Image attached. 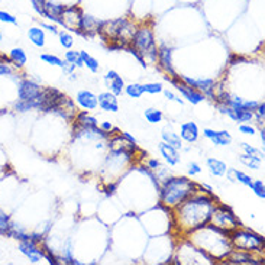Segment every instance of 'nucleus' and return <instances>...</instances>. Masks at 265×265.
Returning a JSON list of instances; mask_svg holds the SVG:
<instances>
[{
  "label": "nucleus",
  "mask_w": 265,
  "mask_h": 265,
  "mask_svg": "<svg viewBox=\"0 0 265 265\" xmlns=\"http://www.w3.org/2000/svg\"><path fill=\"white\" fill-rule=\"evenodd\" d=\"M216 197L213 194H197L194 193L175 207L179 228L186 233L197 231L210 222Z\"/></svg>",
  "instance_id": "f257e3e1"
},
{
  "label": "nucleus",
  "mask_w": 265,
  "mask_h": 265,
  "mask_svg": "<svg viewBox=\"0 0 265 265\" xmlns=\"http://www.w3.org/2000/svg\"><path fill=\"white\" fill-rule=\"evenodd\" d=\"M135 32H137V26L126 17L100 22L97 31L103 41L107 42V48L111 51L125 50L132 42Z\"/></svg>",
  "instance_id": "f03ea898"
},
{
  "label": "nucleus",
  "mask_w": 265,
  "mask_h": 265,
  "mask_svg": "<svg viewBox=\"0 0 265 265\" xmlns=\"http://www.w3.org/2000/svg\"><path fill=\"white\" fill-rule=\"evenodd\" d=\"M197 191H198L197 183L188 180L187 177H174L164 181L163 187L160 188V197L163 205L175 209Z\"/></svg>",
  "instance_id": "7ed1b4c3"
},
{
  "label": "nucleus",
  "mask_w": 265,
  "mask_h": 265,
  "mask_svg": "<svg viewBox=\"0 0 265 265\" xmlns=\"http://www.w3.org/2000/svg\"><path fill=\"white\" fill-rule=\"evenodd\" d=\"M130 45L144 57V60H148L149 62H157L158 48L155 45L154 32L151 28H148V26L137 28V32L132 38Z\"/></svg>",
  "instance_id": "20e7f679"
},
{
  "label": "nucleus",
  "mask_w": 265,
  "mask_h": 265,
  "mask_svg": "<svg viewBox=\"0 0 265 265\" xmlns=\"http://www.w3.org/2000/svg\"><path fill=\"white\" fill-rule=\"evenodd\" d=\"M229 242L232 248L247 251V252H259L264 247V239L258 233L245 229H235L229 233Z\"/></svg>",
  "instance_id": "39448f33"
},
{
  "label": "nucleus",
  "mask_w": 265,
  "mask_h": 265,
  "mask_svg": "<svg viewBox=\"0 0 265 265\" xmlns=\"http://www.w3.org/2000/svg\"><path fill=\"white\" fill-rule=\"evenodd\" d=\"M209 223H212L217 229H220V231L228 233V235L235 231V229L240 228L239 219L232 212L231 207H228V206L225 205H214L212 217H210V222Z\"/></svg>",
  "instance_id": "423d86ee"
},
{
  "label": "nucleus",
  "mask_w": 265,
  "mask_h": 265,
  "mask_svg": "<svg viewBox=\"0 0 265 265\" xmlns=\"http://www.w3.org/2000/svg\"><path fill=\"white\" fill-rule=\"evenodd\" d=\"M83 15H84L83 10L78 6H69V8H64L57 24H60L61 26H64L65 29H69L71 32H76L77 35H80Z\"/></svg>",
  "instance_id": "0eeeda50"
},
{
  "label": "nucleus",
  "mask_w": 265,
  "mask_h": 265,
  "mask_svg": "<svg viewBox=\"0 0 265 265\" xmlns=\"http://www.w3.org/2000/svg\"><path fill=\"white\" fill-rule=\"evenodd\" d=\"M165 80L170 81L172 86L175 87L180 93L183 94V97L187 99V102H190L191 104H198V103H202L206 99L205 94L197 92L196 89H193V87L186 84V83L180 78V76L179 77H165Z\"/></svg>",
  "instance_id": "6e6552de"
},
{
  "label": "nucleus",
  "mask_w": 265,
  "mask_h": 265,
  "mask_svg": "<svg viewBox=\"0 0 265 265\" xmlns=\"http://www.w3.org/2000/svg\"><path fill=\"white\" fill-rule=\"evenodd\" d=\"M109 148H111V152L123 154L126 155V157H129V158H130L132 155H135V152L138 151L137 144H132V142L126 141L120 134L111 138V141H109Z\"/></svg>",
  "instance_id": "1a4fd4ad"
},
{
  "label": "nucleus",
  "mask_w": 265,
  "mask_h": 265,
  "mask_svg": "<svg viewBox=\"0 0 265 265\" xmlns=\"http://www.w3.org/2000/svg\"><path fill=\"white\" fill-rule=\"evenodd\" d=\"M19 251L28 257V259L36 264L41 261V258H43V248L39 247V244H36L32 239H25L19 242Z\"/></svg>",
  "instance_id": "9d476101"
},
{
  "label": "nucleus",
  "mask_w": 265,
  "mask_h": 265,
  "mask_svg": "<svg viewBox=\"0 0 265 265\" xmlns=\"http://www.w3.org/2000/svg\"><path fill=\"white\" fill-rule=\"evenodd\" d=\"M181 80L188 84L190 87L196 89L197 92L203 93L205 96H209V97H213V89H214V80L212 78H190L186 77V76H181Z\"/></svg>",
  "instance_id": "9b49d317"
},
{
  "label": "nucleus",
  "mask_w": 265,
  "mask_h": 265,
  "mask_svg": "<svg viewBox=\"0 0 265 265\" xmlns=\"http://www.w3.org/2000/svg\"><path fill=\"white\" fill-rule=\"evenodd\" d=\"M42 92V87L31 80H22L17 87L19 100H34Z\"/></svg>",
  "instance_id": "f8f14e48"
},
{
  "label": "nucleus",
  "mask_w": 265,
  "mask_h": 265,
  "mask_svg": "<svg viewBox=\"0 0 265 265\" xmlns=\"http://www.w3.org/2000/svg\"><path fill=\"white\" fill-rule=\"evenodd\" d=\"M157 61L160 64V67L170 74V77H179V74L172 69V50L167 45H161L158 48V55H157Z\"/></svg>",
  "instance_id": "ddd939ff"
},
{
  "label": "nucleus",
  "mask_w": 265,
  "mask_h": 265,
  "mask_svg": "<svg viewBox=\"0 0 265 265\" xmlns=\"http://www.w3.org/2000/svg\"><path fill=\"white\" fill-rule=\"evenodd\" d=\"M54 113H57V115H60L61 118H64L65 120H71L76 118V115H77V107H76V104L73 103V100L67 97L65 94L62 96V99H61L58 104L54 107Z\"/></svg>",
  "instance_id": "4468645a"
},
{
  "label": "nucleus",
  "mask_w": 265,
  "mask_h": 265,
  "mask_svg": "<svg viewBox=\"0 0 265 265\" xmlns=\"http://www.w3.org/2000/svg\"><path fill=\"white\" fill-rule=\"evenodd\" d=\"M225 259L231 264H254V265H259L261 262L252 257L251 252H247V251H240V249H235L232 248L229 251V254L225 257Z\"/></svg>",
  "instance_id": "2eb2a0df"
},
{
  "label": "nucleus",
  "mask_w": 265,
  "mask_h": 265,
  "mask_svg": "<svg viewBox=\"0 0 265 265\" xmlns=\"http://www.w3.org/2000/svg\"><path fill=\"white\" fill-rule=\"evenodd\" d=\"M76 102L77 104L81 107V109H84V111H94L97 106H99V103H97V96L92 92H89V90H80L76 96Z\"/></svg>",
  "instance_id": "dca6fc26"
},
{
  "label": "nucleus",
  "mask_w": 265,
  "mask_h": 265,
  "mask_svg": "<svg viewBox=\"0 0 265 265\" xmlns=\"http://www.w3.org/2000/svg\"><path fill=\"white\" fill-rule=\"evenodd\" d=\"M203 135L207 139H210L214 145L217 146H226L232 142L231 134L228 130H213V129H205Z\"/></svg>",
  "instance_id": "f3484780"
},
{
  "label": "nucleus",
  "mask_w": 265,
  "mask_h": 265,
  "mask_svg": "<svg viewBox=\"0 0 265 265\" xmlns=\"http://www.w3.org/2000/svg\"><path fill=\"white\" fill-rule=\"evenodd\" d=\"M104 80H106V84L109 87V90H111L115 96H119V94H122V92L125 90V81H123V78L120 77L116 71L111 70V71L104 76Z\"/></svg>",
  "instance_id": "a211bd4d"
},
{
  "label": "nucleus",
  "mask_w": 265,
  "mask_h": 265,
  "mask_svg": "<svg viewBox=\"0 0 265 265\" xmlns=\"http://www.w3.org/2000/svg\"><path fill=\"white\" fill-rule=\"evenodd\" d=\"M97 103L102 107L103 111L106 112H118L119 111V103L116 96L112 92H104L97 96Z\"/></svg>",
  "instance_id": "6ab92c4d"
},
{
  "label": "nucleus",
  "mask_w": 265,
  "mask_h": 265,
  "mask_svg": "<svg viewBox=\"0 0 265 265\" xmlns=\"http://www.w3.org/2000/svg\"><path fill=\"white\" fill-rule=\"evenodd\" d=\"M99 25H100V20L94 19L93 16L90 15H83V19H81V28H80V35L81 36H93V35L97 34L99 31Z\"/></svg>",
  "instance_id": "aec40b11"
},
{
  "label": "nucleus",
  "mask_w": 265,
  "mask_h": 265,
  "mask_svg": "<svg viewBox=\"0 0 265 265\" xmlns=\"http://www.w3.org/2000/svg\"><path fill=\"white\" fill-rule=\"evenodd\" d=\"M180 138L186 142H196L198 139V126L194 122H186L180 126Z\"/></svg>",
  "instance_id": "412c9836"
},
{
  "label": "nucleus",
  "mask_w": 265,
  "mask_h": 265,
  "mask_svg": "<svg viewBox=\"0 0 265 265\" xmlns=\"http://www.w3.org/2000/svg\"><path fill=\"white\" fill-rule=\"evenodd\" d=\"M64 8L65 6H62V5L54 3V2H50V0H45V3H43V17H47V19H50V20L57 24Z\"/></svg>",
  "instance_id": "4be33fe9"
},
{
  "label": "nucleus",
  "mask_w": 265,
  "mask_h": 265,
  "mask_svg": "<svg viewBox=\"0 0 265 265\" xmlns=\"http://www.w3.org/2000/svg\"><path fill=\"white\" fill-rule=\"evenodd\" d=\"M160 152L164 157V160L170 165H177L180 163V155H179V149L172 148L171 145L165 144V142H161L160 144Z\"/></svg>",
  "instance_id": "5701e85b"
},
{
  "label": "nucleus",
  "mask_w": 265,
  "mask_h": 265,
  "mask_svg": "<svg viewBox=\"0 0 265 265\" xmlns=\"http://www.w3.org/2000/svg\"><path fill=\"white\" fill-rule=\"evenodd\" d=\"M9 60H10V64H13L16 69H22L26 64V52L24 51V48H13L12 51L9 52Z\"/></svg>",
  "instance_id": "b1692460"
},
{
  "label": "nucleus",
  "mask_w": 265,
  "mask_h": 265,
  "mask_svg": "<svg viewBox=\"0 0 265 265\" xmlns=\"http://www.w3.org/2000/svg\"><path fill=\"white\" fill-rule=\"evenodd\" d=\"M207 168L214 177H223L228 171L226 164L220 161V160H216V158H209L207 160Z\"/></svg>",
  "instance_id": "393cba45"
},
{
  "label": "nucleus",
  "mask_w": 265,
  "mask_h": 265,
  "mask_svg": "<svg viewBox=\"0 0 265 265\" xmlns=\"http://www.w3.org/2000/svg\"><path fill=\"white\" fill-rule=\"evenodd\" d=\"M161 137H163V142L171 145L172 148H175V149H181V146H183V139L180 138L179 134L172 132V130H168V129H164Z\"/></svg>",
  "instance_id": "a878e982"
},
{
  "label": "nucleus",
  "mask_w": 265,
  "mask_h": 265,
  "mask_svg": "<svg viewBox=\"0 0 265 265\" xmlns=\"http://www.w3.org/2000/svg\"><path fill=\"white\" fill-rule=\"evenodd\" d=\"M28 38H29V41L34 43V45H36V47H43V45H45V32H43V29L38 28V26L29 28V31H28Z\"/></svg>",
  "instance_id": "bb28decb"
},
{
  "label": "nucleus",
  "mask_w": 265,
  "mask_h": 265,
  "mask_svg": "<svg viewBox=\"0 0 265 265\" xmlns=\"http://www.w3.org/2000/svg\"><path fill=\"white\" fill-rule=\"evenodd\" d=\"M76 125L83 126V128H96L97 126V119L90 116L87 111H83L76 115Z\"/></svg>",
  "instance_id": "cd10ccee"
},
{
  "label": "nucleus",
  "mask_w": 265,
  "mask_h": 265,
  "mask_svg": "<svg viewBox=\"0 0 265 265\" xmlns=\"http://www.w3.org/2000/svg\"><path fill=\"white\" fill-rule=\"evenodd\" d=\"M239 161L244 165L252 168V170H259V165L262 164V157H259V155L244 154L239 157Z\"/></svg>",
  "instance_id": "c85d7f7f"
},
{
  "label": "nucleus",
  "mask_w": 265,
  "mask_h": 265,
  "mask_svg": "<svg viewBox=\"0 0 265 265\" xmlns=\"http://www.w3.org/2000/svg\"><path fill=\"white\" fill-rule=\"evenodd\" d=\"M80 57L83 58V62H84V65H86L87 69L90 70L92 73H97L99 71V62L96 58H93L89 52L86 51H80Z\"/></svg>",
  "instance_id": "c756f323"
},
{
  "label": "nucleus",
  "mask_w": 265,
  "mask_h": 265,
  "mask_svg": "<svg viewBox=\"0 0 265 265\" xmlns=\"http://www.w3.org/2000/svg\"><path fill=\"white\" fill-rule=\"evenodd\" d=\"M226 174H228V175H233V177H235L233 181H239V183L245 184V186H248V187L252 186V179L249 177L248 174H245V172L236 171V170L231 168V170H228V171H226Z\"/></svg>",
  "instance_id": "7c9ffc66"
},
{
  "label": "nucleus",
  "mask_w": 265,
  "mask_h": 265,
  "mask_svg": "<svg viewBox=\"0 0 265 265\" xmlns=\"http://www.w3.org/2000/svg\"><path fill=\"white\" fill-rule=\"evenodd\" d=\"M144 115H145V119L148 120L149 123H152V125H155V123H160L164 118L163 112L158 111V109H154V107L146 109Z\"/></svg>",
  "instance_id": "2f4dec72"
},
{
  "label": "nucleus",
  "mask_w": 265,
  "mask_h": 265,
  "mask_svg": "<svg viewBox=\"0 0 265 265\" xmlns=\"http://www.w3.org/2000/svg\"><path fill=\"white\" fill-rule=\"evenodd\" d=\"M123 92L128 94L129 97H132V99H139V97L144 94V89H142V84L134 83V84L125 86V90H123Z\"/></svg>",
  "instance_id": "473e14b6"
},
{
  "label": "nucleus",
  "mask_w": 265,
  "mask_h": 265,
  "mask_svg": "<svg viewBox=\"0 0 265 265\" xmlns=\"http://www.w3.org/2000/svg\"><path fill=\"white\" fill-rule=\"evenodd\" d=\"M10 225H12V220H10L9 214L0 210V235H8Z\"/></svg>",
  "instance_id": "72a5a7b5"
},
{
  "label": "nucleus",
  "mask_w": 265,
  "mask_h": 265,
  "mask_svg": "<svg viewBox=\"0 0 265 265\" xmlns=\"http://www.w3.org/2000/svg\"><path fill=\"white\" fill-rule=\"evenodd\" d=\"M58 36H60V43L64 47V48L70 50V48L73 47V43H74V38H73V35L69 34V32H65V31H61V32H58Z\"/></svg>",
  "instance_id": "f704fd0d"
},
{
  "label": "nucleus",
  "mask_w": 265,
  "mask_h": 265,
  "mask_svg": "<svg viewBox=\"0 0 265 265\" xmlns=\"http://www.w3.org/2000/svg\"><path fill=\"white\" fill-rule=\"evenodd\" d=\"M144 93L149 94H158L164 90V87L161 83H148V84H142Z\"/></svg>",
  "instance_id": "c9c22d12"
},
{
  "label": "nucleus",
  "mask_w": 265,
  "mask_h": 265,
  "mask_svg": "<svg viewBox=\"0 0 265 265\" xmlns=\"http://www.w3.org/2000/svg\"><path fill=\"white\" fill-rule=\"evenodd\" d=\"M41 60L50 65H55V67H61L62 65V60L58 58L57 55H52V54H42L41 55Z\"/></svg>",
  "instance_id": "e433bc0d"
},
{
  "label": "nucleus",
  "mask_w": 265,
  "mask_h": 265,
  "mask_svg": "<svg viewBox=\"0 0 265 265\" xmlns=\"http://www.w3.org/2000/svg\"><path fill=\"white\" fill-rule=\"evenodd\" d=\"M251 188L255 191V194H257L259 198H265V186H264V181H262V180L252 181V186H251Z\"/></svg>",
  "instance_id": "4c0bfd02"
},
{
  "label": "nucleus",
  "mask_w": 265,
  "mask_h": 265,
  "mask_svg": "<svg viewBox=\"0 0 265 265\" xmlns=\"http://www.w3.org/2000/svg\"><path fill=\"white\" fill-rule=\"evenodd\" d=\"M264 116H265V104L264 103H259L255 111H254V118H257L258 125H264Z\"/></svg>",
  "instance_id": "58836bf2"
},
{
  "label": "nucleus",
  "mask_w": 265,
  "mask_h": 265,
  "mask_svg": "<svg viewBox=\"0 0 265 265\" xmlns=\"http://www.w3.org/2000/svg\"><path fill=\"white\" fill-rule=\"evenodd\" d=\"M0 22H3V24H12V25H16L17 19L13 16V15L8 13V12L0 10Z\"/></svg>",
  "instance_id": "ea45409f"
},
{
  "label": "nucleus",
  "mask_w": 265,
  "mask_h": 265,
  "mask_svg": "<svg viewBox=\"0 0 265 265\" xmlns=\"http://www.w3.org/2000/svg\"><path fill=\"white\" fill-rule=\"evenodd\" d=\"M125 51H128L129 54H132V55H134V57H135V58H137V60L139 61V64H141V65H142V67L145 69V67H146V61L144 60V57H142V55H141V54H139V52H138L137 50H135V48L132 47V45H128V47L125 48Z\"/></svg>",
  "instance_id": "a19ab883"
},
{
  "label": "nucleus",
  "mask_w": 265,
  "mask_h": 265,
  "mask_svg": "<svg viewBox=\"0 0 265 265\" xmlns=\"http://www.w3.org/2000/svg\"><path fill=\"white\" fill-rule=\"evenodd\" d=\"M242 148H244V151H245V154H249V155H259V157H264V152L262 151H259L257 148H254V146L248 145V144H242Z\"/></svg>",
  "instance_id": "79ce46f5"
},
{
  "label": "nucleus",
  "mask_w": 265,
  "mask_h": 265,
  "mask_svg": "<svg viewBox=\"0 0 265 265\" xmlns=\"http://www.w3.org/2000/svg\"><path fill=\"white\" fill-rule=\"evenodd\" d=\"M99 128L102 129L104 134H107V135H111L112 132H116V130H119V129L115 128V126L112 125L111 122H103V123L100 125V126H99Z\"/></svg>",
  "instance_id": "37998d69"
},
{
  "label": "nucleus",
  "mask_w": 265,
  "mask_h": 265,
  "mask_svg": "<svg viewBox=\"0 0 265 265\" xmlns=\"http://www.w3.org/2000/svg\"><path fill=\"white\" fill-rule=\"evenodd\" d=\"M13 70L12 67H9V64L6 62H0V76H12Z\"/></svg>",
  "instance_id": "c03bdc74"
},
{
  "label": "nucleus",
  "mask_w": 265,
  "mask_h": 265,
  "mask_svg": "<svg viewBox=\"0 0 265 265\" xmlns=\"http://www.w3.org/2000/svg\"><path fill=\"white\" fill-rule=\"evenodd\" d=\"M78 57H80V51H71L70 50V51L65 52V61H69L71 64H74Z\"/></svg>",
  "instance_id": "a18cd8bd"
},
{
  "label": "nucleus",
  "mask_w": 265,
  "mask_h": 265,
  "mask_svg": "<svg viewBox=\"0 0 265 265\" xmlns=\"http://www.w3.org/2000/svg\"><path fill=\"white\" fill-rule=\"evenodd\" d=\"M61 69L64 70V73H65V74L71 76V74H73V71L76 70V65H74V64H71V62H69V61H62Z\"/></svg>",
  "instance_id": "49530a36"
},
{
  "label": "nucleus",
  "mask_w": 265,
  "mask_h": 265,
  "mask_svg": "<svg viewBox=\"0 0 265 265\" xmlns=\"http://www.w3.org/2000/svg\"><path fill=\"white\" fill-rule=\"evenodd\" d=\"M202 172V168H200V165L197 163H191L190 164V167H188V174L193 177V175H197V174H200Z\"/></svg>",
  "instance_id": "de8ad7c7"
},
{
  "label": "nucleus",
  "mask_w": 265,
  "mask_h": 265,
  "mask_svg": "<svg viewBox=\"0 0 265 265\" xmlns=\"http://www.w3.org/2000/svg\"><path fill=\"white\" fill-rule=\"evenodd\" d=\"M239 130L245 135H255V128L251 125H240Z\"/></svg>",
  "instance_id": "09e8293b"
},
{
  "label": "nucleus",
  "mask_w": 265,
  "mask_h": 265,
  "mask_svg": "<svg viewBox=\"0 0 265 265\" xmlns=\"http://www.w3.org/2000/svg\"><path fill=\"white\" fill-rule=\"evenodd\" d=\"M164 94H165V97L168 99V100H174V102L180 103V104H183V100L180 99V97H177L175 94L172 93V92H170V90H163Z\"/></svg>",
  "instance_id": "8fccbe9b"
},
{
  "label": "nucleus",
  "mask_w": 265,
  "mask_h": 265,
  "mask_svg": "<svg viewBox=\"0 0 265 265\" xmlns=\"http://www.w3.org/2000/svg\"><path fill=\"white\" fill-rule=\"evenodd\" d=\"M146 168H149V170H152V171H157V170H160V168H161V164H160L158 160H149Z\"/></svg>",
  "instance_id": "3c124183"
},
{
  "label": "nucleus",
  "mask_w": 265,
  "mask_h": 265,
  "mask_svg": "<svg viewBox=\"0 0 265 265\" xmlns=\"http://www.w3.org/2000/svg\"><path fill=\"white\" fill-rule=\"evenodd\" d=\"M41 26H42L43 29L50 31L51 34H54V35L58 34V29H57V26H55V25H50V24H42V25H41Z\"/></svg>",
  "instance_id": "603ef678"
},
{
  "label": "nucleus",
  "mask_w": 265,
  "mask_h": 265,
  "mask_svg": "<svg viewBox=\"0 0 265 265\" xmlns=\"http://www.w3.org/2000/svg\"><path fill=\"white\" fill-rule=\"evenodd\" d=\"M116 187H118V183H113V184H109L107 187L104 188V191H106V194H113L115 193V190H116Z\"/></svg>",
  "instance_id": "864d4df0"
},
{
  "label": "nucleus",
  "mask_w": 265,
  "mask_h": 265,
  "mask_svg": "<svg viewBox=\"0 0 265 265\" xmlns=\"http://www.w3.org/2000/svg\"><path fill=\"white\" fill-rule=\"evenodd\" d=\"M120 135L125 138L126 141H129V142H132V144H137V139L132 137V135L129 134V132H120Z\"/></svg>",
  "instance_id": "5fc2aeb1"
},
{
  "label": "nucleus",
  "mask_w": 265,
  "mask_h": 265,
  "mask_svg": "<svg viewBox=\"0 0 265 265\" xmlns=\"http://www.w3.org/2000/svg\"><path fill=\"white\" fill-rule=\"evenodd\" d=\"M240 61H245V58L238 57V55H232V60H231L232 65H236V62H240Z\"/></svg>",
  "instance_id": "6e6d98bb"
},
{
  "label": "nucleus",
  "mask_w": 265,
  "mask_h": 265,
  "mask_svg": "<svg viewBox=\"0 0 265 265\" xmlns=\"http://www.w3.org/2000/svg\"><path fill=\"white\" fill-rule=\"evenodd\" d=\"M0 62H9L10 64V60H9V57H6V55L0 54Z\"/></svg>",
  "instance_id": "4d7b16f0"
},
{
  "label": "nucleus",
  "mask_w": 265,
  "mask_h": 265,
  "mask_svg": "<svg viewBox=\"0 0 265 265\" xmlns=\"http://www.w3.org/2000/svg\"><path fill=\"white\" fill-rule=\"evenodd\" d=\"M264 129H261V139H262V142H265V135H264Z\"/></svg>",
  "instance_id": "13d9d810"
},
{
  "label": "nucleus",
  "mask_w": 265,
  "mask_h": 265,
  "mask_svg": "<svg viewBox=\"0 0 265 265\" xmlns=\"http://www.w3.org/2000/svg\"><path fill=\"white\" fill-rule=\"evenodd\" d=\"M3 39V35H2V31H0V41Z\"/></svg>",
  "instance_id": "bf43d9fd"
}]
</instances>
